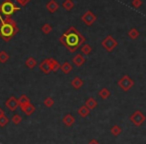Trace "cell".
I'll return each instance as SVG.
<instances>
[{"instance_id":"6da1fadb","label":"cell","mask_w":146,"mask_h":144,"mask_svg":"<svg viewBox=\"0 0 146 144\" xmlns=\"http://www.w3.org/2000/svg\"><path fill=\"white\" fill-rule=\"evenodd\" d=\"M85 41L86 38L74 26L69 27L59 38V42L70 53L75 52L78 48L83 45Z\"/></svg>"},{"instance_id":"7a4b0ae2","label":"cell","mask_w":146,"mask_h":144,"mask_svg":"<svg viewBox=\"0 0 146 144\" xmlns=\"http://www.w3.org/2000/svg\"><path fill=\"white\" fill-rule=\"evenodd\" d=\"M19 32V28L16 22L11 17L3 18L0 14V37L5 41H10L17 33Z\"/></svg>"},{"instance_id":"3957f363","label":"cell","mask_w":146,"mask_h":144,"mask_svg":"<svg viewBox=\"0 0 146 144\" xmlns=\"http://www.w3.org/2000/svg\"><path fill=\"white\" fill-rule=\"evenodd\" d=\"M20 9V7L15 5L11 0H4L0 5V14L4 15L5 17H10Z\"/></svg>"},{"instance_id":"277c9868","label":"cell","mask_w":146,"mask_h":144,"mask_svg":"<svg viewBox=\"0 0 146 144\" xmlns=\"http://www.w3.org/2000/svg\"><path fill=\"white\" fill-rule=\"evenodd\" d=\"M101 45L107 52H112L118 46V41L113 36L108 35L101 41Z\"/></svg>"},{"instance_id":"5b68a950","label":"cell","mask_w":146,"mask_h":144,"mask_svg":"<svg viewBox=\"0 0 146 144\" xmlns=\"http://www.w3.org/2000/svg\"><path fill=\"white\" fill-rule=\"evenodd\" d=\"M117 84L124 92H127L134 86V80L131 79L128 75H124L123 77L118 80Z\"/></svg>"},{"instance_id":"8992f818","label":"cell","mask_w":146,"mask_h":144,"mask_svg":"<svg viewBox=\"0 0 146 144\" xmlns=\"http://www.w3.org/2000/svg\"><path fill=\"white\" fill-rule=\"evenodd\" d=\"M129 120L132 122V123L134 124L135 126H141L142 124L145 122L146 120V117L145 115H144L143 113H142L141 111H139V110H137V111L134 112L132 115L129 116Z\"/></svg>"},{"instance_id":"52a82bcc","label":"cell","mask_w":146,"mask_h":144,"mask_svg":"<svg viewBox=\"0 0 146 144\" xmlns=\"http://www.w3.org/2000/svg\"><path fill=\"white\" fill-rule=\"evenodd\" d=\"M97 19V16L92 12L91 10H87L83 15L81 16V20L86 26H91Z\"/></svg>"},{"instance_id":"ba28073f","label":"cell","mask_w":146,"mask_h":144,"mask_svg":"<svg viewBox=\"0 0 146 144\" xmlns=\"http://www.w3.org/2000/svg\"><path fill=\"white\" fill-rule=\"evenodd\" d=\"M5 106H6L10 111H15V110L19 107L18 99L15 98L14 96H10V97L5 101Z\"/></svg>"},{"instance_id":"9c48e42d","label":"cell","mask_w":146,"mask_h":144,"mask_svg":"<svg viewBox=\"0 0 146 144\" xmlns=\"http://www.w3.org/2000/svg\"><path fill=\"white\" fill-rule=\"evenodd\" d=\"M39 69H40L43 73H45V74L50 73L51 67H50V61H49V58L44 59V60L39 64Z\"/></svg>"},{"instance_id":"30bf717a","label":"cell","mask_w":146,"mask_h":144,"mask_svg":"<svg viewBox=\"0 0 146 144\" xmlns=\"http://www.w3.org/2000/svg\"><path fill=\"white\" fill-rule=\"evenodd\" d=\"M21 110H22L23 112H24L25 114H26L27 116H30L32 115L33 113L35 112V106L33 105L32 103H28V104H25V105L21 106Z\"/></svg>"},{"instance_id":"8fae6325","label":"cell","mask_w":146,"mask_h":144,"mask_svg":"<svg viewBox=\"0 0 146 144\" xmlns=\"http://www.w3.org/2000/svg\"><path fill=\"white\" fill-rule=\"evenodd\" d=\"M46 8H47V10L51 13V14H53V13H55L57 10H58L59 5L55 0H50V1L46 4Z\"/></svg>"},{"instance_id":"7c38bea8","label":"cell","mask_w":146,"mask_h":144,"mask_svg":"<svg viewBox=\"0 0 146 144\" xmlns=\"http://www.w3.org/2000/svg\"><path fill=\"white\" fill-rule=\"evenodd\" d=\"M85 61H86L85 58L82 56V54H76L75 56L72 58V63L77 67L82 66V65L85 63Z\"/></svg>"},{"instance_id":"4fadbf2b","label":"cell","mask_w":146,"mask_h":144,"mask_svg":"<svg viewBox=\"0 0 146 144\" xmlns=\"http://www.w3.org/2000/svg\"><path fill=\"white\" fill-rule=\"evenodd\" d=\"M71 86L76 90L80 89L83 86V80L80 77H78V76H76V77H74L71 80Z\"/></svg>"},{"instance_id":"5bb4252c","label":"cell","mask_w":146,"mask_h":144,"mask_svg":"<svg viewBox=\"0 0 146 144\" xmlns=\"http://www.w3.org/2000/svg\"><path fill=\"white\" fill-rule=\"evenodd\" d=\"M62 121H63V123L67 126V127H71V126L74 124V122H75V118L73 117L70 113H68L63 117Z\"/></svg>"},{"instance_id":"9a60e30c","label":"cell","mask_w":146,"mask_h":144,"mask_svg":"<svg viewBox=\"0 0 146 144\" xmlns=\"http://www.w3.org/2000/svg\"><path fill=\"white\" fill-rule=\"evenodd\" d=\"M77 113H78V115H79L80 117L85 118V117H87V116L89 115V113H90V109H89V108L86 107L85 105H82L81 107L78 108Z\"/></svg>"},{"instance_id":"2e32d148","label":"cell","mask_w":146,"mask_h":144,"mask_svg":"<svg viewBox=\"0 0 146 144\" xmlns=\"http://www.w3.org/2000/svg\"><path fill=\"white\" fill-rule=\"evenodd\" d=\"M60 69L62 70V72L64 74H68V73H70L71 71H72L73 67H72V65L68 62V61H65L63 64L60 65Z\"/></svg>"},{"instance_id":"e0dca14e","label":"cell","mask_w":146,"mask_h":144,"mask_svg":"<svg viewBox=\"0 0 146 144\" xmlns=\"http://www.w3.org/2000/svg\"><path fill=\"white\" fill-rule=\"evenodd\" d=\"M97 101L95 100V98H93V97H89L87 100L85 101V104L84 105L86 106L87 108H89L90 110H92V109H94V108H96V106H97Z\"/></svg>"},{"instance_id":"ac0fdd59","label":"cell","mask_w":146,"mask_h":144,"mask_svg":"<svg viewBox=\"0 0 146 144\" xmlns=\"http://www.w3.org/2000/svg\"><path fill=\"white\" fill-rule=\"evenodd\" d=\"M98 95H99L103 100H105V99H107V98L110 97V95H111V92H110L107 88L103 87V88H101V89L99 90V92H98Z\"/></svg>"},{"instance_id":"d6986e66","label":"cell","mask_w":146,"mask_h":144,"mask_svg":"<svg viewBox=\"0 0 146 144\" xmlns=\"http://www.w3.org/2000/svg\"><path fill=\"white\" fill-rule=\"evenodd\" d=\"M25 65H26L27 68L33 69V68H34V67L37 65L36 59H35L34 57H29V58H27V59H26V61H25Z\"/></svg>"},{"instance_id":"ffe728a7","label":"cell","mask_w":146,"mask_h":144,"mask_svg":"<svg viewBox=\"0 0 146 144\" xmlns=\"http://www.w3.org/2000/svg\"><path fill=\"white\" fill-rule=\"evenodd\" d=\"M127 35H128V37L131 39V40H135V39H137L138 37H139L140 33L136 28H131L129 31H128Z\"/></svg>"},{"instance_id":"44dd1931","label":"cell","mask_w":146,"mask_h":144,"mask_svg":"<svg viewBox=\"0 0 146 144\" xmlns=\"http://www.w3.org/2000/svg\"><path fill=\"white\" fill-rule=\"evenodd\" d=\"M49 61H50V67H51V71L53 72H56L57 70L60 69V64L59 62L54 58H49Z\"/></svg>"},{"instance_id":"7402d4cb","label":"cell","mask_w":146,"mask_h":144,"mask_svg":"<svg viewBox=\"0 0 146 144\" xmlns=\"http://www.w3.org/2000/svg\"><path fill=\"white\" fill-rule=\"evenodd\" d=\"M62 6L65 10L70 11V10H72L73 7H74V2H73L72 0H64V2L62 3Z\"/></svg>"},{"instance_id":"603a6c76","label":"cell","mask_w":146,"mask_h":144,"mask_svg":"<svg viewBox=\"0 0 146 144\" xmlns=\"http://www.w3.org/2000/svg\"><path fill=\"white\" fill-rule=\"evenodd\" d=\"M18 103H19V107H21V106L25 105V104L30 103V99L28 98V96H26L25 94H23V95H21L20 97H19Z\"/></svg>"},{"instance_id":"cb8c5ba5","label":"cell","mask_w":146,"mask_h":144,"mask_svg":"<svg viewBox=\"0 0 146 144\" xmlns=\"http://www.w3.org/2000/svg\"><path fill=\"white\" fill-rule=\"evenodd\" d=\"M80 50H81V53H83V54L89 55L90 53L92 52V47L90 46L89 44H84V45H82V46H81Z\"/></svg>"},{"instance_id":"d4e9b609","label":"cell","mask_w":146,"mask_h":144,"mask_svg":"<svg viewBox=\"0 0 146 144\" xmlns=\"http://www.w3.org/2000/svg\"><path fill=\"white\" fill-rule=\"evenodd\" d=\"M9 59V54L4 50L0 51V63H6Z\"/></svg>"},{"instance_id":"484cf974","label":"cell","mask_w":146,"mask_h":144,"mask_svg":"<svg viewBox=\"0 0 146 144\" xmlns=\"http://www.w3.org/2000/svg\"><path fill=\"white\" fill-rule=\"evenodd\" d=\"M121 131H122L121 127H120V126H118V125L112 126L111 129H110V132H111V134L113 136H118L120 133H121Z\"/></svg>"},{"instance_id":"4316f807","label":"cell","mask_w":146,"mask_h":144,"mask_svg":"<svg viewBox=\"0 0 146 144\" xmlns=\"http://www.w3.org/2000/svg\"><path fill=\"white\" fill-rule=\"evenodd\" d=\"M41 31H42L44 34H49V33L52 31V26L48 23H45L42 27H41Z\"/></svg>"},{"instance_id":"83f0119b","label":"cell","mask_w":146,"mask_h":144,"mask_svg":"<svg viewBox=\"0 0 146 144\" xmlns=\"http://www.w3.org/2000/svg\"><path fill=\"white\" fill-rule=\"evenodd\" d=\"M43 104H44L46 107L51 108L53 105H54V100H53V98H51V97H46L44 99V101H43Z\"/></svg>"},{"instance_id":"f1b7e54d","label":"cell","mask_w":146,"mask_h":144,"mask_svg":"<svg viewBox=\"0 0 146 144\" xmlns=\"http://www.w3.org/2000/svg\"><path fill=\"white\" fill-rule=\"evenodd\" d=\"M11 121H12L15 125H18V124H20L21 121H22V117H21L19 114H14V115L12 116V118H11Z\"/></svg>"},{"instance_id":"f546056e","label":"cell","mask_w":146,"mask_h":144,"mask_svg":"<svg viewBox=\"0 0 146 144\" xmlns=\"http://www.w3.org/2000/svg\"><path fill=\"white\" fill-rule=\"evenodd\" d=\"M9 122V118L6 115H3L0 117V127H4L8 124Z\"/></svg>"},{"instance_id":"4dcf8cb0","label":"cell","mask_w":146,"mask_h":144,"mask_svg":"<svg viewBox=\"0 0 146 144\" xmlns=\"http://www.w3.org/2000/svg\"><path fill=\"white\" fill-rule=\"evenodd\" d=\"M131 5L134 7V8H139L142 5V0H132Z\"/></svg>"},{"instance_id":"1f68e13d","label":"cell","mask_w":146,"mask_h":144,"mask_svg":"<svg viewBox=\"0 0 146 144\" xmlns=\"http://www.w3.org/2000/svg\"><path fill=\"white\" fill-rule=\"evenodd\" d=\"M31 0H16V2L19 3L21 6H26L29 2H30Z\"/></svg>"},{"instance_id":"d6a6232c","label":"cell","mask_w":146,"mask_h":144,"mask_svg":"<svg viewBox=\"0 0 146 144\" xmlns=\"http://www.w3.org/2000/svg\"><path fill=\"white\" fill-rule=\"evenodd\" d=\"M88 144H100L99 142L97 141V140H95V139H93V140H91V141L89 142Z\"/></svg>"},{"instance_id":"836d02e7","label":"cell","mask_w":146,"mask_h":144,"mask_svg":"<svg viewBox=\"0 0 146 144\" xmlns=\"http://www.w3.org/2000/svg\"><path fill=\"white\" fill-rule=\"evenodd\" d=\"M3 115H5V112H4V110H3L2 108L0 107V117H1V116H3Z\"/></svg>"}]
</instances>
